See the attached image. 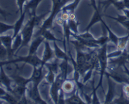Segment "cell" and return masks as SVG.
Returning <instances> with one entry per match:
<instances>
[{
	"label": "cell",
	"instance_id": "obj_1",
	"mask_svg": "<svg viewBox=\"0 0 129 104\" xmlns=\"http://www.w3.org/2000/svg\"><path fill=\"white\" fill-rule=\"evenodd\" d=\"M49 13V11H47L45 13H43L42 15L40 16H30V20L28 21L26 25L23 27V30H21V33L23 38V42L21 44V46L18 50L17 52H18L19 50L21 48H22L24 46H26L28 45L29 43L30 42L31 40V38L34 36V31L35 27L39 26L40 25V23L42 22L43 19L45 18V16Z\"/></svg>",
	"mask_w": 129,
	"mask_h": 104
},
{
	"label": "cell",
	"instance_id": "obj_2",
	"mask_svg": "<svg viewBox=\"0 0 129 104\" xmlns=\"http://www.w3.org/2000/svg\"><path fill=\"white\" fill-rule=\"evenodd\" d=\"M70 1H71V0H52L53 5L52 10L50 11L51 13H50V16L44 21L42 25L40 26L39 31L36 32V33L34 34V37H37L39 33L43 30H47V29L50 30V29L52 28L54 21L56 18L57 15L59 13L61 12L62 8L68 3V2Z\"/></svg>",
	"mask_w": 129,
	"mask_h": 104
},
{
	"label": "cell",
	"instance_id": "obj_3",
	"mask_svg": "<svg viewBox=\"0 0 129 104\" xmlns=\"http://www.w3.org/2000/svg\"><path fill=\"white\" fill-rule=\"evenodd\" d=\"M107 45L108 43L105 44L103 46H100V48L98 50V62H99V71L100 74V79L99 83L96 89L98 90L100 87L102 88V90H103V78L104 75H105L106 70L108 67V54H107Z\"/></svg>",
	"mask_w": 129,
	"mask_h": 104
},
{
	"label": "cell",
	"instance_id": "obj_4",
	"mask_svg": "<svg viewBox=\"0 0 129 104\" xmlns=\"http://www.w3.org/2000/svg\"><path fill=\"white\" fill-rule=\"evenodd\" d=\"M122 68H110L109 71L105 72V75H108L115 81L120 83L129 84V76L125 70H123Z\"/></svg>",
	"mask_w": 129,
	"mask_h": 104
},
{
	"label": "cell",
	"instance_id": "obj_5",
	"mask_svg": "<svg viewBox=\"0 0 129 104\" xmlns=\"http://www.w3.org/2000/svg\"><path fill=\"white\" fill-rule=\"evenodd\" d=\"M8 62H13V63H18V62H24L25 63H28L32 65L34 67L35 66H39L40 65H43L42 61L41 59L39 58L36 54L30 55L28 54L27 56H18L17 58L12 59V60H6Z\"/></svg>",
	"mask_w": 129,
	"mask_h": 104
},
{
	"label": "cell",
	"instance_id": "obj_6",
	"mask_svg": "<svg viewBox=\"0 0 129 104\" xmlns=\"http://www.w3.org/2000/svg\"><path fill=\"white\" fill-rule=\"evenodd\" d=\"M2 45L6 48L8 52V60H12V57L15 55V52L13 50V38L10 35H0Z\"/></svg>",
	"mask_w": 129,
	"mask_h": 104
},
{
	"label": "cell",
	"instance_id": "obj_7",
	"mask_svg": "<svg viewBox=\"0 0 129 104\" xmlns=\"http://www.w3.org/2000/svg\"><path fill=\"white\" fill-rule=\"evenodd\" d=\"M45 65H41L39 66H35L34 67V71H33L32 75L30 78L31 82H33L34 85L39 86V84L41 83L43 79L45 77V75L43 73V68Z\"/></svg>",
	"mask_w": 129,
	"mask_h": 104
},
{
	"label": "cell",
	"instance_id": "obj_8",
	"mask_svg": "<svg viewBox=\"0 0 129 104\" xmlns=\"http://www.w3.org/2000/svg\"><path fill=\"white\" fill-rule=\"evenodd\" d=\"M28 94L29 98L31 99L35 103H40V104H45L47 103L46 101L43 100L42 98L40 96V92L39 90V86L37 85H33V87L31 88L28 89L26 90Z\"/></svg>",
	"mask_w": 129,
	"mask_h": 104
},
{
	"label": "cell",
	"instance_id": "obj_9",
	"mask_svg": "<svg viewBox=\"0 0 129 104\" xmlns=\"http://www.w3.org/2000/svg\"><path fill=\"white\" fill-rule=\"evenodd\" d=\"M0 80L6 90L10 93L12 92L13 88L11 86V83L13 82V79L6 74L3 68V65H1L0 66Z\"/></svg>",
	"mask_w": 129,
	"mask_h": 104
},
{
	"label": "cell",
	"instance_id": "obj_10",
	"mask_svg": "<svg viewBox=\"0 0 129 104\" xmlns=\"http://www.w3.org/2000/svg\"><path fill=\"white\" fill-rule=\"evenodd\" d=\"M106 76L108 79V88L104 103H112L113 100L115 98V83L112 80V78L110 77L108 75H106Z\"/></svg>",
	"mask_w": 129,
	"mask_h": 104
},
{
	"label": "cell",
	"instance_id": "obj_11",
	"mask_svg": "<svg viewBox=\"0 0 129 104\" xmlns=\"http://www.w3.org/2000/svg\"><path fill=\"white\" fill-rule=\"evenodd\" d=\"M76 85V83L74 80H66L64 81L62 86V90L64 91L66 97L69 96V95H72L76 91L75 88Z\"/></svg>",
	"mask_w": 129,
	"mask_h": 104
},
{
	"label": "cell",
	"instance_id": "obj_12",
	"mask_svg": "<svg viewBox=\"0 0 129 104\" xmlns=\"http://www.w3.org/2000/svg\"><path fill=\"white\" fill-rule=\"evenodd\" d=\"M43 0H30L26 1L24 5V10H26L27 12L30 13V16L36 15V11L39 4Z\"/></svg>",
	"mask_w": 129,
	"mask_h": 104
},
{
	"label": "cell",
	"instance_id": "obj_13",
	"mask_svg": "<svg viewBox=\"0 0 129 104\" xmlns=\"http://www.w3.org/2000/svg\"><path fill=\"white\" fill-rule=\"evenodd\" d=\"M44 43H45V50H44L42 61L43 65H45L46 63H47L48 61L51 60L53 58L55 57V53H54V50H53L50 47L49 41L46 40L44 41Z\"/></svg>",
	"mask_w": 129,
	"mask_h": 104
},
{
	"label": "cell",
	"instance_id": "obj_14",
	"mask_svg": "<svg viewBox=\"0 0 129 104\" xmlns=\"http://www.w3.org/2000/svg\"><path fill=\"white\" fill-rule=\"evenodd\" d=\"M65 103L69 104H84L86 102L82 100L80 95H79V90L77 89L76 91L73 93L70 96L66 97Z\"/></svg>",
	"mask_w": 129,
	"mask_h": 104
},
{
	"label": "cell",
	"instance_id": "obj_15",
	"mask_svg": "<svg viewBox=\"0 0 129 104\" xmlns=\"http://www.w3.org/2000/svg\"><path fill=\"white\" fill-rule=\"evenodd\" d=\"M44 41H45V38L42 36H41V35L35 37V38L33 40L31 45H30V48H29L28 55H34V54H36L37 51L39 46Z\"/></svg>",
	"mask_w": 129,
	"mask_h": 104
},
{
	"label": "cell",
	"instance_id": "obj_16",
	"mask_svg": "<svg viewBox=\"0 0 129 104\" xmlns=\"http://www.w3.org/2000/svg\"><path fill=\"white\" fill-rule=\"evenodd\" d=\"M93 9H94V14H93V17H92L89 23L88 24L87 27L86 28L85 30H84V31H89V29H90L94 24L99 22V21H102V20H103L102 15H101L100 12L99 11V8H98V6H96V7L93 8Z\"/></svg>",
	"mask_w": 129,
	"mask_h": 104
},
{
	"label": "cell",
	"instance_id": "obj_17",
	"mask_svg": "<svg viewBox=\"0 0 129 104\" xmlns=\"http://www.w3.org/2000/svg\"><path fill=\"white\" fill-rule=\"evenodd\" d=\"M27 11L25 10H23V12L22 14L20 15V18H19L18 20L16 21V22L15 23V24L14 25V29H13V35L12 37L13 38H15L17 35H18L20 33V31L21 30V28H22L23 25V21L25 20V15H26V13Z\"/></svg>",
	"mask_w": 129,
	"mask_h": 104
},
{
	"label": "cell",
	"instance_id": "obj_18",
	"mask_svg": "<svg viewBox=\"0 0 129 104\" xmlns=\"http://www.w3.org/2000/svg\"><path fill=\"white\" fill-rule=\"evenodd\" d=\"M10 77L13 79V81L15 83V85H18V86H26L29 82H31L30 78H25L22 77L18 73L11 75L10 76Z\"/></svg>",
	"mask_w": 129,
	"mask_h": 104
},
{
	"label": "cell",
	"instance_id": "obj_19",
	"mask_svg": "<svg viewBox=\"0 0 129 104\" xmlns=\"http://www.w3.org/2000/svg\"><path fill=\"white\" fill-rule=\"evenodd\" d=\"M54 42V53H55V57L57 58L59 60H68L69 61L70 60L69 55H68L66 51H63L57 45L56 41H53Z\"/></svg>",
	"mask_w": 129,
	"mask_h": 104
},
{
	"label": "cell",
	"instance_id": "obj_20",
	"mask_svg": "<svg viewBox=\"0 0 129 104\" xmlns=\"http://www.w3.org/2000/svg\"><path fill=\"white\" fill-rule=\"evenodd\" d=\"M61 88L59 87L55 82L51 84V87L50 90V95L51 96V98L52 99L53 101L55 103H58V100H59V95L60 90Z\"/></svg>",
	"mask_w": 129,
	"mask_h": 104
},
{
	"label": "cell",
	"instance_id": "obj_21",
	"mask_svg": "<svg viewBox=\"0 0 129 104\" xmlns=\"http://www.w3.org/2000/svg\"><path fill=\"white\" fill-rule=\"evenodd\" d=\"M106 16L118 21V22L120 23L121 25H123L125 28H126V29H127L128 31H129V18H127L125 15H117V17L116 18L109 16V15H106Z\"/></svg>",
	"mask_w": 129,
	"mask_h": 104
},
{
	"label": "cell",
	"instance_id": "obj_22",
	"mask_svg": "<svg viewBox=\"0 0 129 104\" xmlns=\"http://www.w3.org/2000/svg\"><path fill=\"white\" fill-rule=\"evenodd\" d=\"M42 36L43 37L45 38V40H47V41H63L62 40L58 39L55 37L54 35V34L50 31V30L47 29V30H44L43 31H40L39 33L38 36Z\"/></svg>",
	"mask_w": 129,
	"mask_h": 104
},
{
	"label": "cell",
	"instance_id": "obj_23",
	"mask_svg": "<svg viewBox=\"0 0 129 104\" xmlns=\"http://www.w3.org/2000/svg\"><path fill=\"white\" fill-rule=\"evenodd\" d=\"M68 62V60H62L59 65V73L62 74L65 80H67V76L69 73V67H71Z\"/></svg>",
	"mask_w": 129,
	"mask_h": 104
},
{
	"label": "cell",
	"instance_id": "obj_24",
	"mask_svg": "<svg viewBox=\"0 0 129 104\" xmlns=\"http://www.w3.org/2000/svg\"><path fill=\"white\" fill-rule=\"evenodd\" d=\"M101 22H102V24L104 25V26L106 28L107 31H108V38H109V41H111V42L113 43L116 46H117V45H118V41H119L120 38H118L117 35H115V34H114L113 33V32H112V31L110 30V28L107 26V25L105 23V22L103 20H102Z\"/></svg>",
	"mask_w": 129,
	"mask_h": 104
},
{
	"label": "cell",
	"instance_id": "obj_25",
	"mask_svg": "<svg viewBox=\"0 0 129 104\" xmlns=\"http://www.w3.org/2000/svg\"><path fill=\"white\" fill-rule=\"evenodd\" d=\"M59 65H60V62H59V59L56 58L54 61H52V62L46 63L45 64V66L49 70H52L54 71L57 75H58L59 72Z\"/></svg>",
	"mask_w": 129,
	"mask_h": 104
},
{
	"label": "cell",
	"instance_id": "obj_26",
	"mask_svg": "<svg viewBox=\"0 0 129 104\" xmlns=\"http://www.w3.org/2000/svg\"><path fill=\"white\" fill-rule=\"evenodd\" d=\"M81 1V0H73L71 3L65 5L62 9V11H66L69 13H74Z\"/></svg>",
	"mask_w": 129,
	"mask_h": 104
},
{
	"label": "cell",
	"instance_id": "obj_27",
	"mask_svg": "<svg viewBox=\"0 0 129 104\" xmlns=\"http://www.w3.org/2000/svg\"><path fill=\"white\" fill-rule=\"evenodd\" d=\"M68 23L72 32L75 34H79L78 27H79V25H80V22L76 18L73 19V20L69 19L68 21Z\"/></svg>",
	"mask_w": 129,
	"mask_h": 104
},
{
	"label": "cell",
	"instance_id": "obj_28",
	"mask_svg": "<svg viewBox=\"0 0 129 104\" xmlns=\"http://www.w3.org/2000/svg\"><path fill=\"white\" fill-rule=\"evenodd\" d=\"M22 42H23L22 35H21V33H19L18 35H17V36L13 39V41L12 48L14 52H15V51L17 52V51L19 50L20 46H21Z\"/></svg>",
	"mask_w": 129,
	"mask_h": 104
},
{
	"label": "cell",
	"instance_id": "obj_29",
	"mask_svg": "<svg viewBox=\"0 0 129 104\" xmlns=\"http://www.w3.org/2000/svg\"><path fill=\"white\" fill-rule=\"evenodd\" d=\"M113 103H118V104H129V98L126 96L123 92V89H121V95L119 97L115 98L113 101H112Z\"/></svg>",
	"mask_w": 129,
	"mask_h": 104
},
{
	"label": "cell",
	"instance_id": "obj_30",
	"mask_svg": "<svg viewBox=\"0 0 129 104\" xmlns=\"http://www.w3.org/2000/svg\"><path fill=\"white\" fill-rule=\"evenodd\" d=\"M129 41V33L127 36H124V37L120 38L119 41H118V44L117 45V48L119 50H122L123 51L125 49L127 48V44Z\"/></svg>",
	"mask_w": 129,
	"mask_h": 104
},
{
	"label": "cell",
	"instance_id": "obj_31",
	"mask_svg": "<svg viewBox=\"0 0 129 104\" xmlns=\"http://www.w3.org/2000/svg\"><path fill=\"white\" fill-rule=\"evenodd\" d=\"M14 25H10L0 21V35H2L4 33L10 30H13Z\"/></svg>",
	"mask_w": 129,
	"mask_h": 104
},
{
	"label": "cell",
	"instance_id": "obj_32",
	"mask_svg": "<svg viewBox=\"0 0 129 104\" xmlns=\"http://www.w3.org/2000/svg\"><path fill=\"white\" fill-rule=\"evenodd\" d=\"M57 75L52 71V70H49V72L47 74V75L45 76V78H46L47 81L49 84H52L55 81V77H56Z\"/></svg>",
	"mask_w": 129,
	"mask_h": 104
},
{
	"label": "cell",
	"instance_id": "obj_33",
	"mask_svg": "<svg viewBox=\"0 0 129 104\" xmlns=\"http://www.w3.org/2000/svg\"><path fill=\"white\" fill-rule=\"evenodd\" d=\"M5 58H8V52L6 48L3 45H0V61H4Z\"/></svg>",
	"mask_w": 129,
	"mask_h": 104
},
{
	"label": "cell",
	"instance_id": "obj_34",
	"mask_svg": "<svg viewBox=\"0 0 129 104\" xmlns=\"http://www.w3.org/2000/svg\"><path fill=\"white\" fill-rule=\"evenodd\" d=\"M112 5H113V6H115L116 8L118 10V11H123V9H125V5L123 3V0H119V1H114V2L112 3Z\"/></svg>",
	"mask_w": 129,
	"mask_h": 104
},
{
	"label": "cell",
	"instance_id": "obj_35",
	"mask_svg": "<svg viewBox=\"0 0 129 104\" xmlns=\"http://www.w3.org/2000/svg\"><path fill=\"white\" fill-rule=\"evenodd\" d=\"M119 1V0H106V1H105L104 2H102V6H103V7L105 8L104 11H105L106 10H107V8H108V6H109L110 5H112V3L114 2V1Z\"/></svg>",
	"mask_w": 129,
	"mask_h": 104
},
{
	"label": "cell",
	"instance_id": "obj_36",
	"mask_svg": "<svg viewBox=\"0 0 129 104\" xmlns=\"http://www.w3.org/2000/svg\"><path fill=\"white\" fill-rule=\"evenodd\" d=\"M122 52H123V51H122V50H118L117 51L112 52L110 54H108V58H112L117 57V56H120L122 53Z\"/></svg>",
	"mask_w": 129,
	"mask_h": 104
},
{
	"label": "cell",
	"instance_id": "obj_37",
	"mask_svg": "<svg viewBox=\"0 0 129 104\" xmlns=\"http://www.w3.org/2000/svg\"><path fill=\"white\" fill-rule=\"evenodd\" d=\"M122 89L123 90L125 95H126L127 98H129V84L128 83H123L122 86Z\"/></svg>",
	"mask_w": 129,
	"mask_h": 104
},
{
	"label": "cell",
	"instance_id": "obj_38",
	"mask_svg": "<svg viewBox=\"0 0 129 104\" xmlns=\"http://www.w3.org/2000/svg\"><path fill=\"white\" fill-rule=\"evenodd\" d=\"M0 15H2V16L5 18V20H6V16H7L9 14L8 13H6V11H5V10H3L2 8H0Z\"/></svg>",
	"mask_w": 129,
	"mask_h": 104
},
{
	"label": "cell",
	"instance_id": "obj_39",
	"mask_svg": "<svg viewBox=\"0 0 129 104\" xmlns=\"http://www.w3.org/2000/svg\"><path fill=\"white\" fill-rule=\"evenodd\" d=\"M6 93L7 92H6V90L3 88V87L0 86V96H3V95H5Z\"/></svg>",
	"mask_w": 129,
	"mask_h": 104
},
{
	"label": "cell",
	"instance_id": "obj_40",
	"mask_svg": "<svg viewBox=\"0 0 129 104\" xmlns=\"http://www.w3.org/2000/svg\"><path fill=\"white\" fill-rule=\"evenodd\" d=\"M123 13H124V15H125L126 16H127V18H129V9H127V8H125L123 10Z\"/></svg>",
	"mask_w": 129,
	"mask_h": 104
},
{
	"label": "cell",
	"instance_id": "obj_41",
	"mask_svg": "<svg viewBox=\"0 0 129 104\" xmlns=\"http://www.w3.org/2000/svg\"><path fill=\"white\" fill-rule=\"evenodd\" d=\"M123 1L125 5V8L129 9V0H123Z\"/></svg>",
	"mask_w": 129,
	"mask_h": 104
},
{
	"label": "cell",
	"instance_id": "obj_42",
	"mask_svg": "<svg viewBox=\"0 0 129 104\" xmlns=\"http://www.w3.org/2000/svg\"><path fill=\"white\" fill-rule=\"evenodd\" d=\"M90 1H91V5L93 7L97 6L96 3V0H90Z\"/></svg>",
	"mask_w": 129,
	"mask_h": 104
},
{
	"label": "cell",
	"instance_id": "obj_43",
	"mask_svg": "<svg viewBox=\"0 0 129 104\" xmlns=\"http://www.w3.org/2000/svg\"><path fill=\"white\" fill-rule=\"evenodd\" d=\"M126 65L128 66V68L129 69V61H127V63H126Z\"/></svg>",
	"mask_w": 129,
	"mask_h": 104
},
{
	"label": "cell",
	"instance_id": "obj_44",
	"mask_svg": "<svg viewBox=\"0 0 129 104\" xmlns=\"http://www.w3.org/2000/svg\"><path fill=\"white\" fill-rule=\"evenodd\" d=\"M127 61H129V53L127 54Z\"/></svg>",
	"mask_w": 129,
	"mask_h": 104
},
{
	"label": "cell",
	"instance_id": "obj_45",
	"mask_svg": "<svg viewBox=\"0 0 129 104\" xmlns=\"http://www.w3.org/2000/svg\"><path fill=\"white\" fill-rule=\"evenodd\" d=\"M0 86H3V87H4L3 85V84H2V83H1V80H0Z\"/></svg>",
	"mask_w": 129,
	"mask_h": 104
},
{
	"label": "cell",
	"instance_id": "obj_46",
	"mask_svg": "<svg viewBox=\"0 0 129 104\" xmlns=\"http://www.w3.org/2000/svg\"><path fill=\"white\" fill-rule=\"evenodd\" d=\"M2 45V43H1V39H0V45Z\"/></svg>",
	"mask_w": 129,
	"mask_h": 104
},
{
	"label": "cell",
	"instance_id": "obj_47",
	"mask_svg": "<svg viewBox=\"0 0 129 104\" xmlns=\"http://www.w3.org/2000/svg\"><path fill=\"white\" fill-rule=\"evenodd\" d=\"M127 51H128V52L129 53V49H127Z\"/></svg>",
	"mask_w": 129,
	"mask_h": 104
},
{
	"label": "cell",
	"instance_id": "obj_48",
	"mask_svg": "<svg viewBox=\"0 0 129 104\" xmlns=\"http://www.w3.org/2000/svg\"><path fill=\"white\" fill-rule=\"evenodd\" d=\"M1 64H0V66H1Z\"/></svg>",
	"mask_w": 129,
	"mask_h": 104
}]
</instances>
